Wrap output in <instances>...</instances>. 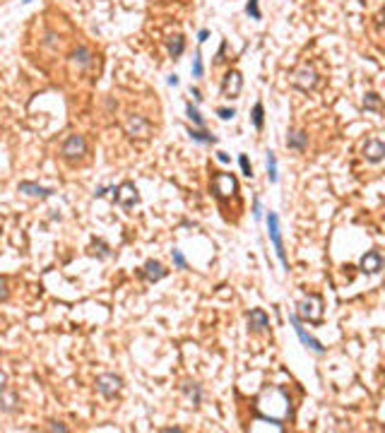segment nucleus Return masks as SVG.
<instances>
[{"label": "nucleus", "instance_id": "1", "mask_svg": "<svg viewBox=\"0 0 385 433\" xmlns=\"http://www.w3.org/2000/svg\"><path fill=\"white\" fill-rule=\"evenodd\" d=\"M258 414L282 426V421L292 414V402H289V395L282 390V387H265L258 397Z\"/></svg>", "mask_w": 385, "mask_h": 433}, {"label": "nucleus", "instance_id": "2", "mask_svg": "<svg viewBox=\"0 0 385 433\" xmlns=\"http://www.w3.org/2000/svg\"><path fill=\"white\" fill-rule=\"evenodd\" d=\"M123 128H125V135H128V137H133V140L145 142V140H149V137H152V123H149L142 114H130L128 118H125Z\"/></svg>", "mask_w": 385, "mask_h": 433}, {"label": "nucleus", "instance_id": "3", "mask_svg": "<svg viewBox=\"0 0 385 433\" xmlns=\"http://www.w3.org/2000/svg\"><path fill=\"white\" fill-rule=\"evenodd\" d=\"M212 193L219 200H229L238 193V181L234 173H214L212 176Z\"/></svg>", "mask_w": 385, "mask_h": 433}, {"label": "nucleus", "instance_id": "4", "mask_svg": "<svg viewBox=\"0 0 385 433\" xmlns=\"http://www.w3.org/2000/svg\"><path fill=\"white\" fill-rule=\"evenodd\" d=\"M296 318L308 320V322H320V320H323V296H320V294H308V296L298 303Z\"/></svg>", "mask_w": 385, "mask_h": 433}, {"label": "nucleus", "instance_id": "5", "mask_svg": "<svg viewBox=\"0 0 385 433\" xmlns=\"http://www.w3.org/2000/svg\"><path fill=\"white\" fill-rule=\"evenodd\" d=\"M267 233H270V241L274 246V253L282 262L284 270H289V260H287V251H284V241H282V233H279V217L274 212H267Z\"/></svg>", "mask_w": 385, "mask_h": 433}, {"label": "nucleus", "instance_id": "6", "mask_svg": "<svg viewBox=\"0 0 385 433\" xmlns=\"http://www.w3.org/2000/svg\"><path fill=\"white\" fill-rule=\"evenodd\" d=\"M123 390V378L116 373H101L96 378V392L104 400H116Z\"/></svg>", "mask_w": 385, "mask_h": 433}, {"label": "nucleus", "instance_id": "7", "mask_svg": "<svg viewBox=\"0 0 385 433\" xmlns=\"http://www.w3.org/2000/svg\"><path fill=\"white\" fill-rule=\"evenodd\" d=\"M292 85L301 89V91H311V89L318 87V72L313 68H308V65H301V68H296L292 72Z\"/></svg>", "mask_w": 385, "mask_h": 433}, {"label": "nucleus", "instance_id": "8", "mask_svg": "<svg viewBox=\"0 0 385 433\" xmlns=\"http://www.w3.org/2000/svg\"><path fill=\"white\" fill-rule=\"evenodd\" d=\"M60 154H63V159H68V161H75V159H80V157H85L87 154V140L82 137V135H70L63 147H60Z\"/></svg>", "mask_w": 385, "mask_h": 433}, {"label": "nucleus", "instance_id": "9", "mask_svg": "<svg viewBox=\"0 0 385 433\" xmlns=\"http://www.w3.org/2000/svg\"><path fill=\"white\" fill-rule=\"evenodd\" d=\"M113 198L118 202L120 207H135L137 202H140V193H137V188H135V183H130V181H125V183H120L118 188H113Z\"/></svg>", "mask_w": 385, "mask_h": 433}, {"label": "nucleus", "instance_id": "10", "mask_svg": "<svg viewBox=\"0 0 385 433\" xmlns=\"http://www.w3.org/2000/svg\"><path fill=\"white\" fill-rule=\"evenodd\" d=\"M241 89H243V77H241V72H238V70H229V72L224 75V80H222V96H224V99H236L238 94H241Z\"/></svg>", "mask_w": 385, "mask_h": 433}, {"label": "nucleus", "instance_id": "11", "mask_svg": "<svg viewBox=\"0 0 385 433\" xmlns=\"http://www.w3.org/2000/svg\"><path fill=\"white\" fill-rule=\"evenodd\" d=\"M289 322L294 325V330H296L298 340H301V344H303V346H308V349H311V351H316V354H323V351H325V346L320 344V342H318L313 335H308V332L303 330V325L298 322L296 316H289Z\"/></svg>", "mask_w": 385, "mask_h": 433}, {"label": "nucleus", "instance_id": "12", "mask_svg": "<svg viewBox=\"0 0 385 433\" xmlns=\"http://www.w3.org/2000/svg\"><path fill=\"white\" fill-rule=\"evenodd\" d=\"M359 270L363 274H378L383 270V255H381V251H366V255L359 262Z\"/></svg>", "mask_w": 385, "mask_h": 433}, {"label": "nucleus", "instance_id": "13", "mask_svg": "<svg viewBox=\"0 0 385 433\" xmlns=\"http://www.w3.org/2000/svg\"><path fill=\"white\" fill-rule=\"evenodd\" d=\"M140 274H142L147 282H159V279H164V277L169 274V270H166L159 260H147V262L142 265Z\"/></svg>", "mask_w": 385, "mask_h": 433}, {"label": "nucleus", "instance_id": "14", "mask_svg": "<svg viewBox=\"0 0 385 433\" xmlns=\"http://www.w3.org/2000/svg\"><path fill=\"white\" fill-rule=\"evenodd\" d=\"M246 322H248V330L250 332H265L270 327V318L263 308H253L248 316H246Z\"/></svg>", "mask_w": 385, "mask_h": 433}, {"label": "nucleus", "instance_id": "15", "mask_svg": "<svg viewBox=\"0 0 385 433\" xmlns=\"http://www.w3.org/2000/svg\"><path fill=\"white\" fill-rule=\"evenodd\" d=\"M363 159L366 161H371V164H381L385 159V144L381 140H368V142L363 144Z\"/></svg>", "mask_w": 385, "mask_h": 433}, {"label": "nucleus", "instance_id": "16", "mask_svg": "<svg viewBox=\"0 0 385 433\" xmlns=\"http://www.w3.org/2000/svg\"><path fill=\"white\" fill-rule=\"evenodd\" d=\"M17 190L20 193H24V195H29V198H51L56 190L53 188H44V185H36V183H31V181H22L20 185H17Z\"/></svg>", "mask_w": 385, "mask_h": 433}, {"label": "nucleus", "instance_id": "17", "mask_svg": "<svg viewBox=\"0 0 385 433\" xmlns=\"http://www.w3.org/2000/svg\"><path fill=\"white\" fill-rule=\"evenodd\" d=\"M70 60H72V65H77V68H89V65L94 63V53L89 51L87 46H77V48L70 53Z\"/></svg>", "mask_w": 385, "mask_h": 433}, {"label": "nucleus", "instance_id": "18", "mask_svg": "<svg viewBox=\"0 0 385 433\" xmlns=\"http://www.w3.org/2000/svg\"><path fill=\"white\" fill-rule=\"evenodd\" d=\"M181 392L190 400V404H193V407H200V402H203V390H200V385H198V383L185 380V383L181 385Z\"/></svg>", "mask_w": 385, "mask_h": 433}, {"label": "nucleus", "instance_id": "19", "mask_svg": "<svg viewBox=\"0 0 385 433\" xmlns=\"http://www.w3.org/2000/svg\"><path fill=\"white\" fill-rule=\"evenodd\" d=\"M287 147H289V149H296V152H303V149L308 147V133H303V130H294V133H289V137H287Z\"/></svg>", "mask_w": 385, "mask_h": 433}, {"label": "nucleus", "instance_id": "20", "mask_svg": "<svg viewBox=\"0 0 385 433\" xmlns=\"http://www.w3.org/2000/svg\"><path fill=\"white\" fill-rule=\"evenodd\" d=\"M166 51H169V56L174 58H181V53L185 51V39L181 36V34H176V36H169L166 39Z\"/></svg>", "mask_w": 385, "mask_h": 433}, {"label": "nucleus", "instance_id": "21", "mask_svg": "<svg viewBox=\"0 0 385 433\" xmlns=\"http://www.w3.org/2000/svg\"><path fill=\"white\" fill-rule=\"evenodd\" d=\"M89 255L101 258V260H109V258H111V248H109L104 241H94V243L89 246Z\"/></svg>", "mask_w": 385, "mask_h": 433}, {"label": "nucleus", "instance_id": "22", "mask_svg": "<svg viewBox=\"0 0 385 433\" xmlns=\"http://www.w3.org/2000/svg\"><path fill=\"white\" fill-rule=\"evenodd\" d=\"M188 135H190V140H195V142H203V144H217V137L214 135H209L207 130H193V128H188Z\"/></svg>", "mask_w": 385, "mask_h": 433}, {"label": "nucleus", "instance_id": "23", "mask_svg": "<svg viewBox=\"0 0 385 433\" xmlns=\"http://www.w3.org/2000/svg\"><path fill=\"white\" fill-rule=\"evenodd\" d=\"M363 109H366V111H381V94L368 91V94L363 96Z\"/></svg>", "mask_w": 385, "mask_h": 433}, {"label": "nucleus", "instance_id": "24", "mask_svg": "<svg viewBox=\"0 0 385 433\" xmlns=\"http://www.w3.org/2000/svg\"><path fill=\"white\" fill-rule=\"evenodd\" d=\"M253 125H255V130H263V125H265V109L260 101L253 106Z\"/></svg>", "mask_w": 385, "mask_h": 433}, {"label": "nucleus", "instance_id": "25", "mask_svg": "<svg viewBox=\"0 0 385 433\" xmlns=\"http://www.w3.org/2000/svg\"><path fill=\"white\" fill-rule=\"evenodd\" d=\"M267 178H270V183H277V157H274V152H267Z\"/></svg>", "mask_w": 385, "mask_h": 433}, {"label": "nucleus", "instance_id": "26", "mask_svg": "<svg viewBox=\"0 0 385 433\" xmlns=\"http://www.w3.org/2000/svg\"><path fill=\"white\" fill-rule=\"evenodd\" d=\"M185 115H188V118H190L198 128H205V118L200 115V111H198L193 104H185Z\"/></svg>", "mask_w": 385, "mask_h": 433}, {"label": "nucleus", "instance_id": "27", "mask_svg": "<svg viewBox=\"0 0 385 433\" xmlns=\"http://www.w3.org/2000/svg\"><path fill=\"white\" fill-rule=\"evenodd\" d=\"M190 70H193V77H203V75H205V65H203V53H200V51L193 58V68H190Z\"/></svg>", "mask_w": 385, "mask_h": 433}, {"label": "nucleus", "instance_id": "28", "mask_svg": "<svg viewBox=\"0 0 385 433\" xmlns=\"http://www.w3.org/2000/svg\"><path fill=\"white\" fill-rule=\"evenodd\" d=\"M246 12H248L253 20H263V12H260V7H258V0H248V2H246Z\"/></svg>", "mask_w": 385, "mask_h": 433}, {"label": "nucleus", "instance_id": "29", "mask_svg": "<svg viewBox=\"0 0 385 433\" xmlns=\"http://www.w3.org/2000/svg\"><path fill=\"white\" fill-rule=\"evenodd\" d=\"M238 164H241V171H243V176H248V178L253 176V166H250V161H248V157H246V154H241V157H238Z\"/></svg>", "mask_w": 385, "mask_h": 433}, {"label": "nucleus", "instance_id": "30", "mask_svg": "<svg viewBox=\"0 0 385 433\" xmlns=\"http://www.w3.org/2000/svg\"><path fill=\"white\" fill-rule=\"evenodd\" d=\"M171 255H174V265H176L178 270H185V267H188V262H185L183 253H181L178 248H174V251H171Z\"/></svg>", "mask_w": 385, "mask_h": 433}, {"label": "nucleus", "instance_id": "31", "mask_svg": "<svg viewBox=\"0 0 385 433\" xmlns=\"http://www.w3.org/2000/svg\"><path fill=\"white\" fill-rule=\"evenodd\" d=\"M217 115H219L222 120H231V118L236 115V109H217Z\"/></svg>", "mask_w": 385, "mask_h": 433}, {"label": "nucleus", "instance_id": "32", "mask_svg": "<svg viewBox=\"0 0 385 433\" xmlns=\"http://www.w3.org/2000/svg\"><path fill=\"white\" fill-rule=\"evenodd\" d=\"M10 298V289H7V279L0 277V301H7Z\"/></svg>", "mask_w": 385, "mask_h": 433}, {"label": "nucleus", "instance_id": "33", "mask_svg": "<svg viewBox=\"0 0 385 433\" xmlns=\"http://www.w3.org/2000/svg\"><path fill=\"white\" fill-rule=\"evenodd\" d=\"M253 217H255V219L263 217V205H260V200H255V205H253Z\"/></svg>", "mask_w": 385, "mask_h": 433}, {"label": "nucleus", "instance_id": "34", "mask_svg": "<svg viewBox=\"0 0 385 433\" xmlns=\"http://www.w3.org/2000/svg\"><path fill=\"white\" fill-rule=\"evenodd\" d=\"M190 96H193L195 101H203V94H200V89H198V87H190Z\"/></svg>", "mask_w": 385, "mask_h": 433}, {"label": "nucleus", "instance_id": "35", "mask_svg": "<svg viewBox=\"0 0 385 433\" xmlns=\"http://www.w3.org/2000/svg\"><path fill=\"white\" fill-rule=\"evenodd\" d=\"M207 39H209V31H207V29H200V34H198V41H200V44H205Z\"/></svg>", "mask_w": 385, "mask_h": 433}, {"label": "nucleus", "instance_id": "36", "mask_svg": "<svg viewBox=\"0 0 385 433\" xmlns=\"http://www.w3.org/2000/svg\"><path fill=\"white\" fill-rule=\"evenodd\" d=\"M5 385H7V375H5V373H2V371H0V395L5 392Z\"/></svg>", "mask_w": 385, "mask_h": 433}, {"label": "nucleus", "instance_id": "37", "mask_svg": "<svg viewBox=\"0 0 385 433\" xmlns=\"http://www.w3.org/2000/svg\"><path fill=\"white\" fill-rule=\"evenodd\" d=\"M217 159H219L222 164H229V154H226V152H217Z\"/></svg>", "mask_w": 385, "mask_h": 433}, {"label": "nucleus", "instance_id": "38", "mask_svg": "<svg viewBox=\"0 0 385 433\" xmlns=\"http://www.w3.org/2000/svg\"><path fill=\"white\" fill-rule=\"evenodd\" d=\"M169 85H171V87H178V75H169Z\"/></svg>", "mask_w": 385, "mask_h": 433}, {"label": "nucleus", "instance_id": "39", "mask_svg": "<svg viewBox=\"0 0 385 433\" xmlns=\"http://www.w3.org/2000/svg\"><path fill=\"white\" fill-rule=\"evenodd\" d=\"M104 195H106V188H99V190L94 193V198H104Z\"/></svg>", "mask_w": 385, "mask_h": 433}, {"label": "nucleus", "instance_id": "40", "mask_svg": "<svg viewBox=\"0 0 385 433\" xmlns=\"http://www.w3.org/2000/svg\"><path fill=\"white\" fill-rule=\"evenodd\" d=\"M51 429H53V431H68V429H65V426H63V424H53V426H51Z\"/></svg>", "mask_w": 385, "mask_h": 433}, {"label": "nucleus", "instance_id": "41", "mask_svg": "<svg viewBox=\"0 0 385 433\" xmlns=\"http://www.w3.org/2000/svg\"><path fill=\"white\" fill-rule=\"evenodd\" d=\"M22 2H24V5H29V2H31V0H22Z\"/></svg>", "mask_w": 385, "mask_h": 433}]
</instances>
